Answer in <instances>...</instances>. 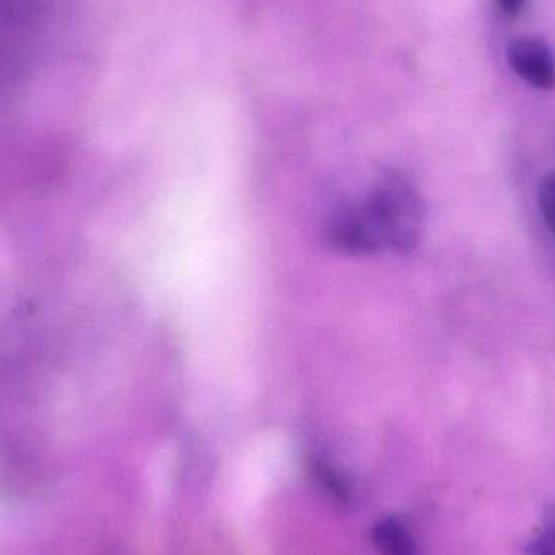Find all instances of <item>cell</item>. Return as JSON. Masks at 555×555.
<instances>
[{
    "instance_id": "6",
    "label": "cell",
    "mask_w": 555,
    "mask_h": 555,
    "mask_svg": "<svg viewBox=\"0 0 555 555\" xmlns=\"http://www.w3.org/2000/svg\"><path fill=\"white\" fill-rule=\"evenodd\" d=\"M538 202L547 228L555 236V171L544 176L538 189Z\"/></svg>"
},
{
    "instance_id": "7",
    "label": "cell",
    "mask_w": 555,
    "mask_h": 555,
    "mask_svg": "<svg viewBox=\"0 0 555 555\" xmlns=\"http://www.w3.org/2000/svg\"><path fill=\"white\" fill-rule=\"evenodd\" d=\"M530 555H555V515L530 544Z\"/></svg>"
},
{
    "instance_id": "3",
    "label": "cell",
    "mask_w": 555,
    "mask_h": 555,
    "mask_svg": "<svg viewBox=\"0 0 555 555\" xmlns=\"http://www.w3.org/2000/svg\"><path fill=\"white\" fill-rule=\"evenodd\" d=\"M507 62L512 70L538 90L555 87V52L546 39L525 36L508 42Z\"/></svg>"
},
{
    "instance_id": "4",
    "label": "cell",
    "mask_w": 555,
    "mask_h": 555,
    "mask_svg": "<svg viewBox=\"0 0 555 555\" xmlns=\"http://www.w3.org/2000/svg\"><path fill=\"white\" fill-rule=\"evenodd\" d=\"M372 540L380 555H421L416 538L397 517H385L372 528Z\"/></svg>"
},
{
    "instance_id": "5",
    "label": "cell",
    "mask_w": 555,
    "mask_h": 555,
    "mask_svg": "<svg viewBox=\"0 0 555 555\" xmlns=\"http://www.w3.org/2000/svg\"><path fill=\"white\" fill-rule=\"evenodd\" d=\"M310 473L313 481L319 485L320 491L341 507L352 504V488L349 479L341 475L336 466L322 459H313L310 463Z\"/></svg>"
},
{
    "instance_id": "8",
    "label": "cell",
    "mask_w": 555,
    "mask_h": 555,
    "mask_svg": "<svg viewBox=\"0 0 555 555\" xmlns=\"http://www.w3.org/2000/svg\"><path fill=\"white\" fill-rule=\"evenodd\" d=\"M527 2L528 0H498L499 7H501L502 12L511 13V15L520 12V10L524 9L525 3Z\"/></svg>"
},
{
    "instance_id": "1",
    "label": "cell",
    "mask_w": 555,
    "mask_h": 555,
    "mask_svg": "<svg viewBox=\"0 0 555 555\" xmlns=\"http://www.w3.org/2000/svg\"><path fill=\"white\" fill-rule=\"evenodd\" d=\"M424 217L416 189L404 179L390 178L333 220L330 241L352 254L410 250L423 236Z\"/></svg>"
},
{
    "instance_id": "2",
    "label": "cell",
    "mask_w": 555,
    "mask_h": 555,
    "mask_svg": "<svg viewBox=\"0 0 555 555\" xmlns=\"http://www.w3.org/2000/svg\"><path fill=\"white\" fill-rule=\"evenodd\" d=\"M44 0H0V91L22 75L35 51Z\"/></svg>"
}]
</instances>
